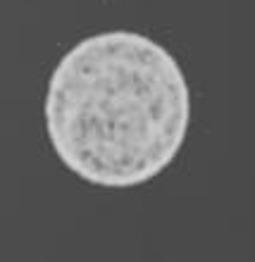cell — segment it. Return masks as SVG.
Listing matches in <instances>:
<instances>
[{"label":"cell","mask_w":255,"mask_h":262,"mask_svg":"<svg viewBox=\"0 0 255 262\" xmlns=\"http://www.w3.org/2000/svg\"><path fill=\"white\" fill-rule=\"evenodd\" d=\"M43 112L50 145L69 172L93 186L129 188L174 162L191 122V91L160 43L105 31L65 53Z\"/></svg>","instance_id":"6da1fadb"}]
</instances>
